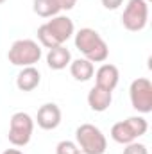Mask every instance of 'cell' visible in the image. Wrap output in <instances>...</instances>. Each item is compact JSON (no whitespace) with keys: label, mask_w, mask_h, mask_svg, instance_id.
Segmentation results:
<instances>
[{"label":"cell","mask_w":152,"mask_h":154,"mask_svg":"<svg viewBox=\"0 0 152 154\" xmlns=\"http://www.w3.org/2000/svg\"><path fill=\"white\" fill-rule=\"evenodd\" d=\"M74 34H75V25L72 18L63 16V14L52 16V20L45 22L43 25L38 27V41L45 48L59 47L65 41H68Z\"/></svg>","instance_id":"6da1fadb"},{"label":"cell","mask_w":152,"mask_h":154,"mask_svg":"<svg viewBox=\"0 0 152 154\" xmlns=\"http://www.w3.org/2000/svg\"><path fill=\"white\" fill-rule=\"evenodd\" d=\"M75 48L91 63H104L109 57V47L104 38L90 27H84L75 32Z\"/></svg>","instance_id":"7a4b0ae2"},{"label":"cell","mask_w":152,"mask_h":154,"mask_svg":"<svg viewBox=\"0 0 152 154\" xmlns=\"http://www.w3.org/2000/svg\"><path fill=\"white\" fill-rule=\"evenodd\" d=\"M43 52H41V45L34 39H16L9 52H7V59L11 65L14 66H34L41 59Z\"/></svg>","instance_id":"3957f363"},{"label":"cell","mask_w":152,"mask_h":154,"mask_svg":"<svg viewBox=\"0 0 152 154\" xmlns=\"http://www.w3.org/2000/svg\"><path fill=\"white\" fill-rule=\"evenodd\" d=\"M75 143L82 152L104 154L108 149V140L104 133L93 124H81L75 129Z\"/></svg>","instance_id":"277c9868"},{"label":"cell","mask_w":152,"mask_h":154,"mask_svg":"<svg viewBox=\"0 0 152 154\" xmlns=\"http://www.w3.org/2000/svg\"><path fill=\"white\" fill-rule=\"evenodd\" d=\"M149 129V124L143 116H129L122 122H116L111 127V138L116 143L127 145L136 142V138L143 136Z\"/></svg>","instance_id":"5b68a950"},{"label":"cell","mask_w":152,"mask_h":154,"mask_svg":"<svg viewBox=\"0 0 152 154\" xmlns=\"http://www.w3.org/2000/svg\"><path fill=\"white\" fill-rule=\"evenodd\" d=\"M32 131H34V120L32 116L25 111H18L11 116L9 120V133H7V140L14 145V147H25L31 138H32Z\"/></svg>","instance_id":"8992f818"},{"label":"cell","mask_w":152,"mask_h":154,"mask_svg":"<svg viewBox=\"0 0 152 154\" xmlns=\"http://www.w3.org/2000/svg\"><path fill=\"white\" fill-rule=\"evenodd\" d=\"M147 22H149V2L129 0L122 13V25L131 32H140L147 27Z\"/></svg>","instance_id":"52a82bcc"},{"label":"cell","mask_w":152,"mask_h":154,"mask_svg":"<svg viewBox=\"0 0 152 154\" xmlns=\"http://www.w3.org/2000/svg\"><path fill=\"white\" fill-rule=\"evenodd\" d=\"M131 104L138 113H150L152 111V82L147 77H138L129 86Z\"/></svg>","instance_id":"ba28073f"},{"label":"cell","mask_w":152,"mask_h":154,"mask_svg":"<svg viewBox=\"0 0 152 154\" xmlns=\"http://www.w3.org/2000/svg\"><path fill=\"white\" fill-rule=\"evenodd\" d=\"M36 122L41 129L45 131H52L56 127H59L61 124V108L54 102H47L38 109L36 115Z\"/></svg>","instance_id":"9c48e42d"},{"label":"cell","mask_w":152,"mask_h":154,"mask_svg":"<svg viewBox=\"0 0 152 154\" xmlns=\"http://www.w3.org/2000/svg\"><path fill=\"white\" fill-rule=\"evenodd\" d=\"M93 75H95V86L104 88L108 91H113L114 88L118 86V81H120V72H118V68L114 65H111V63L100 65L99 70Z\"/></svg>","instance_id":"30bf717a"},{"label":"cell","mask_w":152,"mask_h":154,"mask_svg":"<svg viewBox=\"0 0 152 154\" xmlns=\"http://www.w3.org/2000/svg\"><path fill=\"white\" fill-rule=\"evenodd\" d=\"M111 102H113V91H108L104 88L93 86L88 93V106L97 113L106 111L111 106Z\"/></svg>","instance_id":"8fae6325"},{"label":"cell","mask_w":152,"mask_h":154,"mask_svg":"<svg viewBox=\"0 0 152 154\" xmlns=\"http://www.w3.org/2000/svg\"><path fill=\"white\" fill-rule=\"evenodd\" d=\"M41 82V74L36 66H25L16 77V88L20 91H32Z\"/></svg>","instance_id":"7c38bea8"},{"label":"cell","mask_w":152,"mask_h":154,"mask_svg":"<svg viewBox=\"0 0 152 154\" xmlns=\"http://www.w3.org/2000/svg\"><path fill=\"white\" fill-rule=\"evenodd\" d=\"M72 63V54L66 47L59 45V47H54V48H48V54H47V65L48 68L52 70H63L66 66H70Z\"/></svg>","instance_id":"4fadbf2b"},{"label":"cell","mask_w":152,"mask_h":154,"mask_svg":"<svg viewBox=\"0 0 152 154\" xmlns=\"http://www.w3.org/2000/svg\"><path fill=\"white\" fill-rule=\"evenodd\" d=\"M70 74L72 77L79 81V82H86V81H90L93 74H95V66H93V63L91 61H88V59H84V57H79L75 61H72L70 63Z\"/></svg>","instance_id":"5bb4252c"},{"label":"cell","mask_w":152,"mask_h":154,"mask_svg":"<svg viewBox=\"0 0 152 154\" xmlns=\"http://www.w3.org/2000/svg\"><path fill=\"white\" fill-rule=\"evenodd\" d=\"M32 11L41 18H52V16L59 14L61 7L56 0H34L32 2Z\"/></svg>","instance_id":"9a60e30c"},{"label":"cell","mask_w":152,"mask_h":154,"mask_svg":"<svg viewBox=\"0 0 152 154\" xmlns=\"http://www.w3.org/2000/svg\"><path fill=\"white\" fill-rule=\"evenodd\" d=\"M79 147H77L75 142H70V140H63L57 143L56 147V154H79Z\"/></svg>","instance_id":"2e32d148"},{"label":"cell","mask_w":152,"mask_h":154,"mask_svg":"<svg viewBox=\"0 0 152 154\" xmlns=\"http://www.w3.org/2000/svg\"><path fill=\"white\" fill-rule=\"evenodd\" d=\"M122 154H149L147 151V145L143 143H138V142H132V143H127L123 152Z\"/></svg>","instance_id":"e0dca14e"},{"label":"cell","mask_w":152,"mask_h":154,"mask_svg":"<svg viewBox=\"0 0 152 154\" xmlns=\"http://www.w3.org/2000/svg\"><path fill=\"white\" fill-rule=\"evenodd\" d=\"M102 2V5L108 9V11H114V9H118L122 4H123V0H100Z\"/></svg>","instance_id":"ac0fdd59"},{"label":"cell","mask_w":152,"mask_h":154,"mask_svg":"<svg viewBox=\"0 0 152 154\" xmlns=\"http://www.w3.org/2000/svg\"><path fill=\"white\" fill-rule=\"evenodd\" d=\"M57 4H59V7H61V11L65 9V11H70V9H74L77 4V0H56Z\"/></svg>","instance_id":"d6986e66"},{"label":"cell","mask_w":152,"mask_h":154,"mask_svg":"<svg viewBox=\"0 0 152 154\" xmlns=\"http://www.w3.org/2000/svg\"><path fill=\"white\" fill-rule=\"evenodd\" d=\"M2 154H23L20 149H5Z\"/></svg>","instance_id":"ffe728a7"},{"label":"cell","mask_w":152,"mask_h":154,"mask_svg":"<svg viewBox=\"0 0 152 154\" xmlns=\"http://www.w3.org/2000/svg\"><path fill=\"white\" fill-rule=\"evenodd\" d=\"M79 154H88V152H82V151H79Z\"/></svg>","instance_id":"44dd1931"},{"label":"cell","mask_w":152,"mask_h":154,"mask_svg":"<svg viewBox=\"0 0 152 154\" xmlns=\"http://www.w3.org/2000/svg\"><path fill=\"white\" fill-rule=\"evenodd\" d=\"M4 2H5V0H0V4H4Z\"/></svg>","instance_id":"7402d4cb"},{"label":"cell","mask_w":152,"mask_h":154,"mask_svg":"<svg viewBox=\"0 0 152 154\" xmlns=\"http://www.w3.org/2000/svg\"><path fill=\"white\" fill-rule=\"evenodd\" d=\"M145 2H150V0H145Z\"/></svg>","instance_id":"603a6c76"}]
</instances>
